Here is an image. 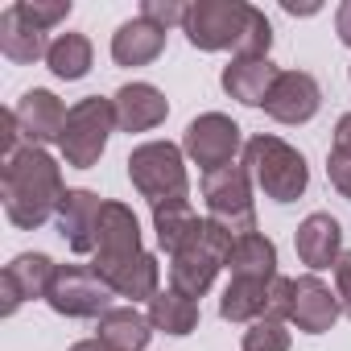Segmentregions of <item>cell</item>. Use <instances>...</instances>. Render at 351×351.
<instances>
[{"instance_id": "cell-25", "label": "cell", "mask_w": 351, "mask_h": 351, "mask_svg": "<svg viewBox=\"0 0 351 351\" xmlns=\"http://www.w3.org/2000/svg\"><path fill=\"white\" fill-rule=\"evenodd\" d=\"M269 285L273 281L232 277L228 289H223V298H219V318H228V322H256V318H265L269 314Z\"/></svg>"}, {"instance_id": "cell-2", "label": "cell", "mask_w": 351, "mask_h": 351, "mask_svg": "<svg viewBox=\"0 0 351 351\" xmlns=\"http://www.w3.org/2000/svg\"><path fill=\"white\" fill-rule=\"evenodd\" d=\"M244 165L252 173V182L265 191V199H273V203H298L310 186L306 157L289 141L269 136V132H261L244 145Z\"/></svg>"}, {"instance_id": "cell-4", "label": "cell", "mask_w": 351, "mask_h": 351, "mask_svg": "<svg viewBox=\"0 0 351 351\" xmlns=\"http://www.w3.org/2000/svg\"><path fill=\"white\" fill-rule=\"evenodd\" d=\"M128 182L157 207L169 199H186L191 178H186V153L173 141H145L128 153Z\"/></svg>"}, {"instance_id": "cell-6", "label": "cell", "mask_w": 351, "mask_h": 351, "mask_svg": "<svg viewBox=\"0 0 351 351\" xmlns=\"http://www.w3.org/2000/svg\"><path fill=\"white\" fill-rule=\"evenodd\" d=\"M252 173L244 161L223 165L203 173V203H207V219H215L219 228H228L232 236H248L256 232V203H252Z\"/></svg>"}, {"instance_id": "cell-26", "label": "cell", "mask_w": 351, "mask_h": 351, "mask_svg": "<svg viewBox=\"0 0 351 351\" xmlns=\"http://www.w3.org/2000/svg\"><path fill=\"white\" fill-rule=\"evenodd\" d=\"M149 322L161 335H191L199 326V302L178 293V289H161L149 302Z\"/></svg>"}, {"instance_id": "cell-23", "label": "cell", "mask_w": 351, "mask_h": 351, "mask_svg": "<svg viewBox=\"0 0 351 351\" xmlns=\"http://www.w3.org/2000/svg\"><path fill=\"white\" fill-rule=\"evenodd\" d=\"M199 228H203V219L195 215L191 199H169V203H157L153 207V232H157V244L169 256L178 252V248H186Z\"/></svg>"}, {"instance_id": "cell-33", "label": "cell", "mask_w": 351, "mask_h": 351, "mask_svg": "<svg viewBox=\"0 0 351 351\" xmlns=\"http://www.w3.org/2000/svg\"><path fill=\"white\" fill-rule=\"evenodd\" d=\"M0 136H5V161H9V157H17V153L25 149V145H21V141H25V132H21V120H17V112H13V108L0 116Z\"/></svg>"}, {"instance_id": "cell-1", "label": "cell", "mask_w": 351, "mask_h": 351, "mask_svg": "<svg viewBox=\"0 0 351 351\" xmlns=\"http://www.w3.org/2000/svg\"><path fill=\"white\" fill-rule=\"evenodd\" d=\"M0 195H5V215H9L13 228L38 232L46 219L58 215V203L66 195L62 165L46 149L25 145L17 157L5 161V173H0Z\"/></svg>"}, {"instance_id": "cell-35", "label": "cell", "mask_w": 351, "mask_h": 351, "mask_svg": "<svg viewBox=\"0 0 351 351\" xmlns=\"http://www.w3.org/2000/svg\"><path fill=\"white\" fill-rule=\"evenodd\" d=\"M330 153H347V157H351V112H347V116H339V124H335V145H330Z\"/></svg>"}, {"instance_id": "cell-24", "label": "cell", "mask_w": 351, "mask_h": 351, "mask_svg": "<svg viewBox=\"0 0 351 351\" xmlns=\"http://www.w3.org/2000/svg\"><path fill=\"white\" fill-rule=\"evenodd\" d=\"M232 277H256V281H273L277 277V244L265 232H248L236 236L232 256H228Z\"/></svg>"}, {"instance_id": "cell-28", "label": "cell", "mask_w": 351, "mask_h": 351, "mask_svg": "<svg viewBox=\"0 0 351 351\" xmlns=\"http://www.w3.org/2000/svg\"><path fill=\"white\" fill-rule=\"evenodd\" d=\"M244 351H289V326L285 318H256L244 330Z\"/></svg>"}, {"instance_id": "cell-36", "label": "cell", "mask_w": 351, "mask_h": 351, "mask_svg": "<svg viewBox=\"0 0 351 351\" xmlns=\"http://www.w3.org/2000/svg\"><path fill=\"white\" fill-rule=\"evenodd\" d=\"M335 34L343 46H351V0H343V5L335 9Z\"/></svg>"}, {"instance_id": "cell-9", "label": "cell", "mask_w": 351, "mask_h": 351, "mask_svg": "<svg viewBox=\"0 0 351 351\" xmlns=\"http://www.w3.org/2000/svg\"><path fill=\"white\" fill-rule=\"evenodd\" d=\"M112 289L91 273V265H58L46 306L62 318H104L112 310Z\"/></svg>"}, {"instance_id": "cell-29", "label": "cell", "mask_w": 351, "mask_h": 351, "mask_svg": "<svg viewBox=\"0 0 351 351\" xmlns=\"http://www.w3.org/2000/svg\"><path fill=\"white\" fill-rule=\"evenodd\" d=\"M13 9H17L34 29L50 34L58 21H66V17H71V0H17Z\"/></svg>"}, {"instance_id": "cell-12", "label": "cell", "mask_w": 351, "mask_h": 351, "mask_svg": "<svg viewBox=\"0 0 351 351\" xmlns=\"http://www.w3.org/2000/svg\"><path fill=\"white\" fill-rule=\"evenodd\" d=\"M318 108H322V87L306 71H281L265 99V112L277 124H306L318 116Z\"/></svg>"}, {"instance_id": "cell-16", "label": "cell", "mask_w": 351, "mask_h": 351, "mask_svg": "<svg viewBox=\"0 0 351 351\" xmlns=\"http://www.w3.org/2000/svg\"><path fill=\"white\" fill-rule=\"evenodd\" d=\"M17 120H21V132H25V145H38V149H46V145H58V136H62V124H66V104L54 95V91H46V87H34V91H25L21 99H17Z\"/></svg>"}, {"instance_id": "cell-14", "label": "cell", "mask_w": 351, "mask_h": 351, "mask_svg": "<svg viewBox=\"0 0 351 351\" xmlns=\"http://www.w3.org/2000/svg\"><path fill=\"white\" fill-rule=\"evenodd\" d=\"M99 211H104V199H99L95 191L75 186V191L62 195L54 223H58V236L66 240L71 252H79V256H91V252H95V223H99Z\"/></svg>"}, {"instance_id": "cell-7", "label": "cell", "mask_w": 351, "mask_h": 351, "mask_svg": "<svg viewBox=\"0 0 351 351\" xmlns=\"http://www.w3.org/2000/svg\"><path fill=\"white\" fill-rule=\"evenodd\" d=\"M252 5H244V0H195V5L186 9V38L195 50H240L248 25H252Z\"/></svg>"}, {"instance_id": "cell-19", "label": "cell", "mask_w": 351, "mask_h": 351, "mask_svg": "<svg viewBox=\"0 0 351 351\" xmlns=\"http://www.w3.org/2000/svg\"><path fill=\"white\" fill-rule=\"evenodd\" d=\"M277 66L269 62V58H232L228 66H223V91L232 95V99H240L244 108H265V99H269V91H273V83H277Z\"/></svg>"}, {"instance_id": "cell-31", "label": "cell", "mask_w": 351, "mask_h": 351, "mask_svg": "<svg viewBox=\"0 0 351 351\" xmlns=\"http://www.w3.org/2000/svg\"><path fill=\"white\" fill-rule=\"evenodd\" d=\"M289 306H293V277H273V285H269V318L289 322Z\"/></svg>"}, {"instance_id": "cell-21", "label": "cell", "mask_w": 351, "mask_h": 351, "mask_svg": "<svg viewBox=\"0 0 351 351\" xmlns=\"http://www.w3.org/2000/svg\"><path fill=\"white\" fill-rule=\"evenodd\" d=\"M95 330H99L95 339H104L112 351H145L149 339H153V322H149V314H141L136 306H112V310L99 318Z\"/></svg>"}, {"instance_id": "cell-17", "label": "cell", "mask_w": 351, "mask_h": 351, "mask_svg": "<svg viewBox=\"0 0 351 351\" xmlns=\"http://www.w3.org/2000/svg\"><path fill=\"white\" fill-rule=\"evenodd\" d=\"M99 281H108V289L116 298H128L132 306L136 302H153L161 293V265L153 252H136L120 265H108V269H91Z\"/></svg>"}, {"instance_id": "cell-34", "label": "cell", "mask_w": 351, "mask_h": 351, "mask_svg": "<svg viewBox=\"0 0 351 351\" xmlns=\"http://www.w3.org/2000/svg\"><path fill=\"white\" fill-rule=\"evenodd\" d=\"M335 298H339L343 314L351 318V252H343L339 265H335Z\"/></svg>"}, {"instance_id": "cell-38", "label": "cell", "mask_w": 351, "mask_h": 351, "mask_svg": "<svg viewBox=\"0 0 351 351\" xmlns=\"http://www.w3.org/2000/svg\"><path fill=\"white\" fill-rule=\"evenodd\" d=\"M285 13H302V17H310V13H318V5H293V0H285Z\"/></svg>"}, {"instance_id": "cell-13", "label": "cell", "mask_w": 351, "mask_h": 351, "mask_svg": "<svg viewBox=\"0 0 351 351\" xmlns=\"http://www.w3.org/2000/svg\"><path fill=\"white\" fill-rule=\"evenodd\" d=\"M343 306L339 298L330 293V285L318 277V273H306V277H293V306H289V322L302 330V335H326L335 322H339Z\"/></svg>"}, {"instance_id": "cell-10", "label": "cell", "mask_w": 351, "mask_h": 351, "mask_svg": "<svg viewBox=\"0 0 351 351\" xmlns=\"http://www.w3.org/2000/svg\"><path fill=\"white\" fill-rule=\"evenodd\" d=\"M145 252L141 248V223L132 215V207L124 203H104L99 211V223H95V252H91V269H108V265H120L128 256Z\"/></svg>"}, {"instance_id": "cell-27", "label": "cell", "mask_w": 351, "mask_h": 351, "mask_svg": "<svg viewBox=\"0 0 351 351\" xmlns=\"http://www.w3.org/2000/svg\"><path fill=\"white\" fill-rule=\"evenodd\" d=\"M46 66H50L54 79H66V83L83 79V75L91 71V38H87V34H58V38L50 42Z\"/></svg>"}, {"instance_id": "cell-15", "label": "cell", "mask_w": 351, "mask_h": 351, "mask_svg": "<svg viewBox=\"0 0 351 351\" xmlns=\"http://www.w3.org/2000/svg\"><path fill=\"white\" fill-rule=\"evenodd\" d=\"M293 248H298V261L310 269V273H322V269H335L339 256H343V228L335 215L326 211H314L298 223L293 232Z\"/></svg>"}, {"instance_id": "cell-22", "label": "cell", "mask_w": 351, "mask_h": 351, "mask_svg": "<svg viewBox=\"0 0 351 351\" xmlns=\"http://www.w3.org/2000/svg\"><path fill=\"white\" fill-rule=\"evenodd\" d=\"M0 54H5L9 62H38V58H46L50 54V42H46V34L42 29H34L13 5L0 13Z\"/></svg>"}, {"instance_id": "cell-32", "label": "cell", "mask_w": 351, "mask_h": 351, "mask_svg": "<svg viewBox=\"0 0 351 351\" xmlns=\"http://www.w3.org/2000/svg\"><path fill=\"white\" fill-rule=\"evenodd\" d=\"M326 173H330V186L351 199V157L347 153H326Z\"/></svg>"}, {"instance_id": "cell-30", "label": "cell", "mask_w": 351, "mask_h": 351, "mask_svg": "<svg viewBox=\"0 0 351 351\" xmlns=\"http://www.w3.org/2000/svg\"><path fill=\"white\" fill-rule=\"evenodd\" d=\"M186 9H191V5H182V0H145V5H141V17L169 34L173 25L186 21Z\"/></svg>"}, {"instance_id": "cell-8", "label": "cell", "mask_w": 351, "mask_h": 351, "mask_svg": "<svg viewBox=\"0 0 351 351\" xmlns=\"http://www.w3.org/2000/svg\"><path fill=\"white\" fill-rule=\"evenodd\" d=\"M244 145H248V141H244L240 124H236L232 116H223V112H203V116H195V120L186 124V136H182V153H186L203 173L223 169V165H236V153H240Z\"/></svg>"}, {"instance_id": "cell-11", "label": "cell", "mask_w": 351, "mask_h": 351, "mask_svg": "<svg viewBox=\"0 0 351 351\" xmlns=\"http://www.w3.org/2000/svg\"><path fill=\"white\" fill-rule=\"evenodd\" d=\"M54 273L58 265L46 256V252H21L5 265L0 273V293H5V318L17 314L21 302H34V298H46L50 285H54Z\"/></svg>"}, {"instance_id": "cell-3", "label": "cell", "mask_w": 351, "mask_h": 351, "mask_svg": "<svg viewBox=\"0 0 351 351\" xmlns=\"http://www.w3.org/2000/svg\"><path fill=\"white\" fill-rule=\"evenodd\" d=\"M232 244H236V236L228 228H219L215 219H203V228L195 232V240L169 256V289H178V293H186V298L199 302L215 285L219 269H228Z\"/></svg>"}, {"instance_id": "cell-5", "label": "cell", "mask_w": 351, "mask_h": 351, "mask_svg": "<svg viewBox=\"0 0 351 351\" xmlns=\"http://www.w3.org/2000/svg\"><path fill=\"white\" fill-rule=\"evenodd\" d=\"M116 104L104 99V95H87L79 104H71L66 112V124H62V136H58V149L66 157V165L75 169H91L99 165L104 149H108V136L116 132Z\"/></svg>"}, {"instance_id": "cell-37", "label": "cell", "mask_w": 351, "mask_h": 351, "mask_svg": "<svg viewBox=\"0 0 351 351\" xmlns=\"http://www.w3.org/2000/svg\"><path fill=\"white\" fill-rule=\"evenodd\" d=\"M71 351H112V347H108L104 339H79V343H75Z\"/></svg>"}, {"instance_id": "cell-18", "label": "cell", "mask_w": 351, "mask_h": 351, "mask_svg": "<svg viewBox=\"0 0 351 351\" xmlns=\"http://www.w3.org/2000/svg\"><path fill=\"white\" fill-rule=\"evenodd\" d=\"M112 104H116L120 132H149V128H157L169 116V104H165V95L153 83H124L112 95Z\"/></svg>"}, {"instance_id": "cell-20", "label": "cell", "mask_w": 351, "mask_h": 351, "mask_svg": "<svg viewBox=\"0 0 351 351\" xmlns=\"http://www.w3.org/2000/svg\"><path fill=\"white\" fill-rule=\"evenodd\" d=\"M161 50H165V29H157L141 13L112 34V58L120 66H149L161 58Z\"/></svg>"}]
</instances>
